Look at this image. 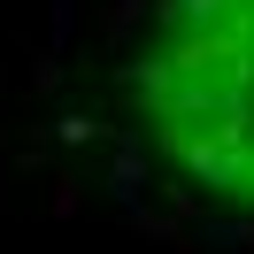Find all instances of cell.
<instances>
[{
  "label": "cell",
  "instance_id": "6da1fadb",
  "mask_svg": "<svg viewBox=\"0 0 254 254\" xmlns=\"http://www.w3.org/2000/svg\"><path fill=\"white\" fill-rule=\"evenodd\" d=\"M131 93L192 185L254 208V0H162Z\"/></svg>",
  "mask_w": 254,
  "mask_h": 254
}]
</instances>
